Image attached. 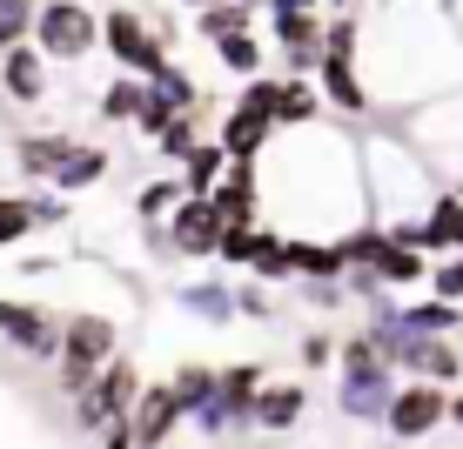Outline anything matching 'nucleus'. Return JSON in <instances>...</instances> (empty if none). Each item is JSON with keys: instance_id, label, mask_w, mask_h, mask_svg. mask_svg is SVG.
Segmentation results:
<instances>
[{"instance_id": "obj_9", "label": "nucleus", "mask_w": 463, "mask_h": 449, "mask_svg": "<svg viewBox=\"0 0 463 449\" xmlns=\"http://www.w3.org/2000/svg\"><path fill=\"white\" fill-rule=\"evenodd\" d=\"M276 21V47H282V68L289 74H316L329 61V21H316L309 14H269Z\"/></svg>"}, {"instance_id": "obj_21", "label": "nucleus", "mask_w": 463, "mask_h": 449, "mask_svg": "<svg viewBox=\"0 0 463 449\" xmlns=\"http://www.w3.org/2000/svg\"><path fill=\"white\" fill-rule=\"evenodd\" d=\"M249 0H202V7H195V34L202 41H222V34H242V27H249Z\"/></svg>"}, {"instance_id": "obj_35", "label": "nucleus", "mask_w": 463, "mask_h": 449, "mask_svg": "<svg viewBox=\"0 0 463 449\" xmlns=\"http://www.w3.org/2000/svg\"><path fill=\"white\" fill-rule=\"evenodd\" d=\"M336 349H343V342H329V335H302V362H309V369H329Z\"/></svg>"}, {"instance_id": "obj_7", "label": "nucleus", "mask_w": 463, "mask_h": 449, "mask_svg": "<svg viewBox=\"0 0 463 449\" xmlns=\"http://www.w3.org/2000/svg\"><path fill=\"white\" fill-rule=\"evenodd\" d=\"M222 235H229V221H222L215 195H182L168 215V248L175 255H215Z\"/></svg>"}, {"instance_id": "obj_19", "label": "nucleus", "mask_w": 463, "mask_h": 449, "mask_svg": "<svg viewBox=\"0 0 463 449\" xmlns=\"http://www.w3.org/2000/svg\"><path fill=\"white\" fill-rule=\"evenodd\" d=\"M316 115H323V81H309V74H282L276 121H282V127H309Z\"/></svg>"}, {"instance_id": "obj_3", "label": "nucleus", "mask_w": 463, "mask_h": 449, "mask_svg": "<svg viewBox=\"0 0 463 449\" xmlns=\"http://www.w3.org/2000/svg\"><path fill=\"white\" fill-rule=\"evenodd\" d=\"M101 47L115 54V68H128V74H162L175 34H168V27H148L135 7H115V14H101Z\"/></svg>"}, {"instance_id": "obj_12", "label": "nucleus", "mask_w": 463, "mask_h": 449, "mask_svg": "<svg viewBox=\"0 0 463 449\" xmlns=\"http://www.w3.org/2000/svg\"><path fill=\"white\" fill-rule=\"evenodd\" d=\"M0 88H7V101H21V108L47 101V47L41 41L7 47V54H0Z\"/></svg>"}, {"instance_id": "obj_1", "label": "nucleus", "mask_w": 463, "mask_h": 449, "mask_svg": "<svg viewBox=\"0 0 463 449\" xmlns=\"http://www.w3.org/2000/svg\"><path fill=\"white\" fill-rule=\"evenodd\" d=\"M336 409L349 416V423H383L396 403V389H403V369H396L383 349L370 342V329H356V335H343V349H336Z\"/></svg>"}, {"instance_id": "obj_27", "label": "nucleus", "mask_w": 463, "mask_h": 449, "mask_svg": "<svg viewBox=\"0 0 463 449\" xmlns=\"http://www.w3.org/2000/svg\"><path fill=\"white\" fill-rule=\"evenodd\" d=\"M148 81H155V88H162V94H168V101H175V108H182V115H195V108H202V88H195V74H188V68H175V61H168V68H162V74H148Z\"/></svg>"}, {"instance_id": "obj_29", "label": "nucleus", "mask_w": 463, "mask_h": 449, "mask_svg": "<svg viewBox=\"0 0 463 449\" xmlns=\"http://www.w3.org/2000/svg\"><path fill=\"white\" fill-rule=\"evenodd\" d=\"M101 174H108V148H74V162L61 168L54 188H88V182H101Z\"/></svg>"}, {"instance_id": "obj_37", "label": "nucleus", "mask_w": 463, "mask_h": 449, "mask_svg": "<svg viewBox=\"0 0 463 449\" xmlns=\"http://www.w3.org/2000/svg\"><path fill=\"white\" fill-rule=\"evenodd\" d=\"M450 423H457V429H463V396H457V403H450Z\"/></svg>"}, {"instance_id": "obj_30", "label": "nucleus", "mask_w": 463, "mask_h": 449, "mask_svg": "<svg viewBox=\"0 0 463 449\" xmlns=\"http://www.w3.org/2000/svg\"><path fill=\"white\" fill-rule=\"evenodd\" d=\"M168 121H182V108H175L168 94H162V88L148 81V101H141V115H135V127H141V135H162Z\"/></svg>"}, {"instance_id": "obj_38", "label": "nucleus", "mask_w": 463, "mask_h": 449, "mask_svg": "<svg viewBox=\"0 0 463 449\" xmlns=\"http://www.w3.org/2000/svg\"><path fill=\"white\" fill-rule=\"evenodd\" d=\"M336 7H349V0H336Z\"/></svg>"}, {"instance_id": "obj_26", "label": "nucleus", "mask_w": 463, "mask_h": 449, "mask_svg": "<svg viewBox=\"0 0 463 449\" xmlns=\"http://www.w3.org/2000/svg\"><path fill=\"white\" fill-rule=\"evenodd\" d=\"M215 382H222V369H209V362H182V369H175V389H182L188 416H195V409L215 396Z\"/></svg>"}, {"instance_id": "obj_20", "label": "nucleus", "mask_w": 463, "mask_h": 449, "mask_svg": "<svg viewBox=\"0 0 463 449\" xmlns=\"http://www.w3.org/2000/svg\"><path fill=\"white\" fill-rule=\"evenodd\" d=\"M229 162H235V154H229V141H195V154H188V162H182V182H188V195H209V188L222 182V174H229Z\"/></svg>"}, {"instance_id": "obj_4", "label": "nucleus", "mask_w": 463, "mask_h": 449, "mask_svg": "<svg viewBox=\"0 0 463 449\" xmlns=\"http://www.w3.org/2000/svg\"><path fill=\"white\" fill-rule=\"evenodd\" d=\"M135 396H141V369H135V362H121V356H108V362H101V376H94L88 389L74 396V423H81V436H101L115 416L135 409Z\"/></svg>"}, {"instance_id": "obj_18", "label": "nucleus", "mask_w": 463, "mask_h": 449, "mask_svg": "<svg viewBox=\"0 0 463 449\" xmlns=\"http://www.w3.org/2000/svg\"><path fill=\"white\" fill-rule=\"evenodd\" d=\"M417 242L437 248V255L463 248V195H430V215L417 221Z\"/></svg>"}, {"instance_id": "obj_16", "label": "nucleus", "mask_w": 463, "mask_h": 449, "mask_svg": "<svg viewBox=\"0 0 463 449\" xmlns=\"http://www.w3.org/2000/svg\"><path fill=\"white\" fill-rule=\"evenodd\" d=\"M302 416H309V389L302 382H276V389L255 396V429H269V436H289Z\"/></svg>"}, {"instance_id": "obj_28", "label": "nucleus", "mask_w": 463, "mask_h": 449, "mask_svg": "<svg viewBox=\"0 0 463 449\" xmlns=\"http://www.w3.org/2000/svg\"><path fill=\"white\" fill-rule=\"evenodd\" d=\"M182 195H188V182H148L135 195V215L141 221H162V215H175V201H182Z\"/></svg>"}, {"instance_id": "obj_34", "label": "nucleus", "mask_w": 463, "mask_h": 449, "mask_svg": "<svg viewBox=\"0 0 463 449\" xmlns=\"http://www.w3.org/2000/svg\"><path fill=\"white\" fill-rule=\"evenodd\" d=\"M235 302H242V315H249V323H269V315H276V302H269V282H262V276L235 288Z\"/></svg>"}, {"instance_id": "obj_23", "label": "nucleus", "mask_w": 463, "mask_h": 449, "mask_svg": "<svg viewBox=\"0 0 463 449\" xmlns=\"http://www.w3.org/2000/svg\"><path fill=\"white\" fill-rule=\"evenodd\" d=\"M215 61L249 81V74H262V41H255L249 27H242V34H222V41H215Z\"/></svg>"}, {"instance_id": "obj_8", "label": "nucleus", "mask_w": 463, "mask_h": 449, "mask_svg": "<svg viewBox=\"0 0 463 449\" xmlns=\"http://www.w3.org/2000/svg\"><path fill=\"white\" fill-rule=\"evenodd\" d=\"M61 329H68V323H54L41 302L0 295V342H7V349H21V356H61Z\"/></svg>"}, {"instance_id": "obj_11", "label": "nucleus", "mask_w": 463, "mask_h": 449, "mask_svg": "<svg viewBox=\"0 0 463 449\" xmlns=\"http://www.w3.org/2000/svg\"><path fill=\"white\" fill-rule=\"evenodd\" d=\"M121 349V329L108 323V315H94V309H74L68 315V329H61V356L68 362H88V369H101L108 356Z\"/></svg>"}, {"instance_id": "obj_22", "label": "nucleus", "mask_w": 463, "mask_h": 449, "mask_svg": "<svg viewBox=\"0 0 463 449\" xmlns=\"http://www.w3.org/2000/svg\"><path fill=\"white\" fill-rule=\"evenodd\" d=\"M141 101H148V74H128L121 68V81L101 88V121H135Z\"/></svg>"}, {"instance_id": "obj_25", "label": "nucleus", "mask_w": 463, "mask_h": 449, "mask_svg": "<svg viewBox=\"0 0 463 449\" xmlns=\"http://www.w3.org/2000/svg\"><path fill=\"white\" fill-rule=\"evenodd\" d=\"M34 21H41V0H0V54L34 34Z\"/></svg>"}, {"instance_id": "obj_15", "label": "nucleus", "mask_w": 463, "mask_h": 449, "mask_svg": "<svg viewBox=\"0 0 463 449\" xmlns=\"http://www.w3.org/2000/svg\"><path fill=\"white\" fill-rule=\"evenodd\" d=\"M215 208H222V221H255V208H262V182H255V162H229V174L209 188Z\"/></svg>"}, {"instance_id": "obj_33", "label": "nucleus", "mask_w": 463, "mask_h": 449, "mask_svg": "<svg viewBox=\"0 0 463 449\" xmlns=\"http://www.w3.org/2000/svg\"><path fill=\"white\" fill-rule=\"evenodd\" d=\"M430 288H437V295H450V302H463V248H450L437 268H430Z\"/></svg>"}, {"instance_id": "obj_10", "label": "nucleus", "mask_w": 463, "mask_h": 449, "mask_svg": "<svg viewBox=\"0 0 463 449\" xmlns=\"http://www.w3.org/2000/svg\"><path fill=\"white\" fill-rule=\"evenodd\" d=\"M128 423H135V443H168L175 429L188 423V403H182V389H175V376L155 382V389H141L135 409H128Z\"/></svg>"}, {"instance_id": "obj_24", "label": "nucleus", "mask_w": 463, "mask_h": 449, "mask_svg": "<svg viewBox=\"0 0 463 449\" xmlns=\"http://www.w3.org/2000/svg\"><path fill=\"white\" fill-rule=\"evenodd\" d=\"M34 229H41V201H27V195H0V248L21 242V235H34Z\"/></svg>"}, {"instance_id": "obj_17", "label": "nucleus", "mask_w": 463, "mask_h": 449, "mask_svg": "<svg viewBox=\"0 0 463 449\" xmlns=\"http://www.w3.org/2000/svg\"><path fill=\"white\" fill-rule=\"evenodd\" d=\"M182 309L195 315V323H209V329H229L235 315H242V302H235V288H229V282L202 276V282H182Z\"/></svg>"}, {"instance_id": "obj_36", "label": "nucleus", "mask_w": 463, "mask_h": 449, "mask_svg": "<svg viewBox=\"0 0 463 449\" xmlns=\"http://www.w3.org/2000/svg\"><path fill=\"white\" fill-rule=\"evenodd\" d=\"M316 0H269V14H309Z\"/></svg>"}, {"instance_id": "obj_31", "label": "nucleus", "mask_w": 463, "mask_h": 449, "mask_svg": "<svg viewBox=\"0 0 463 449\" xmlns=\"http://www.w3.org/2000/svg\"><path fill=\"white\" fill-rule=\"evenodd\" d=\"M155 141H162V154H168V162H188V154H195V115L168 121V127H162Z\"/></svg>"}, {"instance_id": "obj_5", "label": "nucleus", "mask_w": 463, "mask_h": 449, "mask_svg": "<svg viewBox=\"0 0 463 449\" xmlns=\"http://www.w3.org/2000/svg\"><path fill=\"white\" fill-rule=\"evenodd\" d=\"M437 423H450V382H437V376H410L403 389H396L390 416H383V429H390L396 443L437 436Z\"/></svg>"}, {"instance_id": "obj_6", "label": "nucleus", "mask_w": 463, "mask_h": 449, "mask_svg": "<svg viewBox=\"0 0 463 449\" xmlns=\"http://www.w3.org/2000/svg\"><path fill=\"white\" fill-rule=\"evenodd\" d=\"M34 41L47 47V61H88L101 47V21H94L81 0H41Z\"/></svg>"}, {"instance_id": "obj_14", "label": "nucleus", "mask_w": 463, "mask_h": 449, "mask_svg": "<svg viewBox=\"0 0 463 449\" xmlns=\"http://www.w3.org/2000/svg\"><path fill=\"white\" fill-rule=\"evenodd\" d=\"M316 81H323V101L336 108V115H370V88H363V74H356L349 54H329L323 68H316Z\"/></svg>"}, {"instance_id": "obj_2", "label": "nucleus", "mask_w": 463, "mask_h": 449, "mask_svg": "<svg viewBox=\"0 0 463 449\" xmlns=\"http://www.w3.org/2000/svg\"><path fill=\"white\" fill-rule=\"evenodd\" d=\"M255 396H262V369H255V362L222 369L215 396L195 409V436H209V443H249V429H255Z\"/></svg>"}, {"instance_id": "obj_32", "label": "nucleus", "mask_w": 463, "mask_h": 449, "mask_svg": "<svg viewBox=\"0 0 463 449\" xmlns=\"http://www.w3.org/2000/svg\"><path fill=\"white\" fill-rule=\"evenodd\" d=\"M329 54H349V61H356L363 54V21H356V14H336V21H329Z\"/></svg>"}, {"instance_id": "obj_13", "label": "nucleus", "mask_w": 463, "mask_h": 449, "mask_svg": "<svg viewBox=\"0 0 463 449\" xmlns=\"http://www.w3.org/2000/svg\"><path fill=\"white\" fill-rule=\"evenodd\" d=\"M74 148H81L74 135H21L14 141V162H21L27 182H61V168L74 162Z\"/></svg>"}]
</instances>
